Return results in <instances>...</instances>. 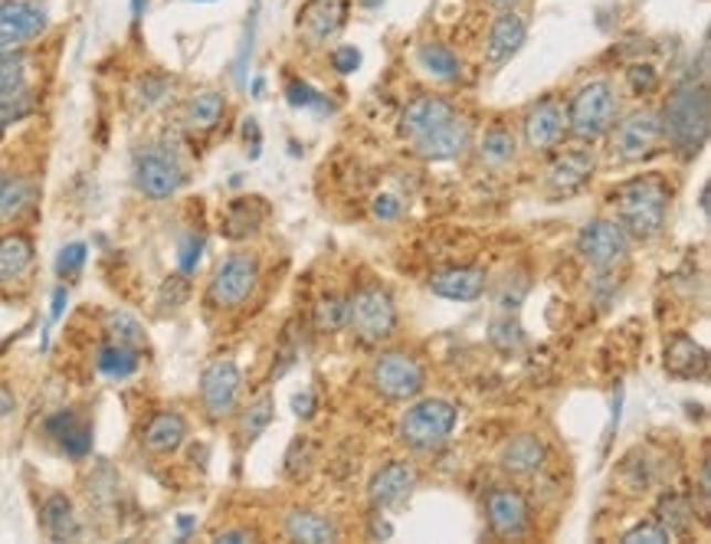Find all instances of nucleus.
<instances>
[{
    "label": "nucleus",
    "instance_id": "dca6fc26",
    "mask_svg": "<svg viewBox=\"0 0 711 544\" xmlns=\"http://www.w3.org/2000/svg\"><path fill=\"white\" fill-rule=\"evenodd\" d=\"M567 135V108L557 98H541L525 118V145L537 151H551Z\"/></svg>",
    "mask_w": 711,
    "mask_h": 544
},
{
    "label": "nucleus",
    "instance_id": "69168bd1",
    "mask_svg": "<svg viewBox=\"0 0 711 544\" xmlns=\"http://www.w3.org/2000/svg\"><path fill=\"white\" fill-rule=\"evenodd\" d=\"M3 184H7V175H3V171H0V190H3Z\"/></svg>",
    "mask_w": 711,
    "mask_h": 544
},
{
    "label": "nucleus",
    "instance_id": "3c124183",
    "mask_svg": "<svg viewBox=\"0 0 711 544\" xmlns=\"http://www.w3.org/2000/svg\"><path fill=\"white\" fill-rule=\"evenodd\" d=\"M699 495H702V512L709 515V499H711V465H709V459L702 462V472H699Z\"/></svg>",
    "mask_w": 711,
    "mask_h": 544
},
{
    "label": "nucleus",
    "instance_id": "4468645a",
    "mask_svg": "<svg viewBox=\"0 0 711 544\" xmlns=\"http://www.w3.org/2000/svg\"><path fill=\"white\" fill-rule=\"evenodd\" d=\"M594 168H597L594 151H587V148L564 151V155L554 158V165L547 168V178H544L547 197H551V200H564V197L581 193V190L590 184V178H594Z\"/></svg>",
    "mask_w": 711,
    "mask_h": 544
},
{
    "label": "nucleus",
    "instance_id": "393cba45",
    "mask_svg": "<svg viewBox=\"0 0 711 544\" xmlns=\"http://www.w3.org/2000/svg\"><path fill=\"white\" fill-rule=\"evenodd\" d=\"M666 370L679 380H696V377H705L709 370V352L692 342L689 335H676L666 348Z\"/></svg>",
    "mask_w": 711,
    "mask_h": 544
},
{
    "label": "nucleus",
    "instance_id": "052dcab7",
    "mask_svg": "<svg viewBox=\"0 0 711 544\" xmlns=\"http://www.w3.org/2000/svg\"><path fill=\"white\" fill-rule=\"evenodd\" d=\"M132 10H135V17H142L145 13V0H132Z\"/></svg>",
    "mask_w": 711,
    "mask_h": 544
},
{
    "label": "nucleus",
    "instance_id": "e433bc0d",
    "mask_svg": "<svg viewBox=\"0 0 711 544\" xmlns=\"http://www.w3.org/2000/svg\"><path fill=\"white\" fill-rule=\"evenodd\" d=\"M345 322H348V299H342V295L332 292V295H325V299L315 305V328H318V332H325V335L342 332Z\"/></svg>",
    "mask_w": 711,
    "mask_h": 544
},
{
    "label": "nucleus",
    "instance_id": "37998d69",
    "mask_svg": "<svg viewBox=\"0 0 711 544\" xmlns=\"http://www.w3.org/2000/svg\"><path fill=\"white\" fill-rule=\"evenodd\" d=\"M285 98H289L292 105H299V108H325L322 92H315L309 83H299V80H292V83L285 86Z\"/></svg>",
    "mask_w": 711,
    "mask_h": 544
},
{
    "label": "nucleus",
    "instance_id": "0e129e2a",
    "mask_svg": "<svg viewBox=\"0 0 711 544\" xmlns=\"http://www.w3.org/2000/svg\"><path fill=\"white\" fill-rule=\"evenodd\" d=\"M263 86H266L263 80H253V95H260V92H263Z\"/></svg>",
    "mask_w": 711,
    "mask_h": 544
},
{
    "label": "nucleus",
    "instance_id": "8fccbe9b",
    "mask_svg": "<svg viewBox=\"0 0 711 544\" xmlns=\"http://www.w3.org/2000/svg\"><path fill=\"white\" fill-rule=\"evenodd\" d=\"M332 66H335L342 76H352V73H357V66H360V53H357L355 46H338V50L332 53Z\"/></svg>",
    "mask_w": 711,
    "mask_h": 544
},
{
    "label": "nucleus",
    "instance_id": "79ce46f5",
    "mask_svg": "<svg viewBox=\"0 0 711 544\" xmlns=\"http://www.w3.org/2000/svg\"><path fill=\"white\" fill-rule=\"evenodd\" d=\"M623 544H669L672 542V535L652 519V522H639V525H632L626 535L620 538Z\"/></svg>",
    "mask_w": 711,
    "mask_h": 544
},
{
    "label": "nucleus",
    "instance_id": "473e14b6",
    "mask_svg": "<svg viewBox=\"0 0 711 544\" xmlns=\"http://www.w3.org/2000/svg\"><path fill=\"white\" fill-rule=\"evenodd\" d=\"M515 151H519V142H515V135H512L509 128H502V125L489 128V132L482 135V142H479V158H482V165H489V168H502V165L515 161Z\"/></svg>",
    "mask_w": 711,
    "mask_h": 544
},
{
    "label": "nucleus",
    "instance_id": "c85d7f7f",
    "mask_svg": "<svg viewBox=\"0 0 711 544\" xmlns=\"http://www.w3.org/2000/svg\"><path fill=\"white\" fill-rule=\"evenodd\" d=\"M223 112H227V98H223L220 92H197V95L184 105V125H187L190 132H210V128L220 125Z\"/></svg>",
    "mask_w": 711,
    "mask_h": 544
},
{
    "label": "nucleus",
    "instance_id": "864d4df0",
    "mask_svg": "<svg viewBox=\"0 0 711 544\" xmlns=\"http://www.w3.org/2000/svg\"><path fill=\"white\" fill-rule=\"evenodd\" d=\"M312 407H315L312 390H305V394H295V397H292V410H295L299 417H309V414H312Z\"/></svg>",
    "mask_w": 711,
    "mask_h": 544
},
{
    "label": "nucleus",
    "instance_id": "6e6d98bb",
    "mask_svg": "<svg viewBox=\"0 0 711 544\" xmlns=\"http://www.w3.org/2000/svg\"><path fill=\"white\" fill-rule=\"evenodd\" d=\"M253 538H257V535H253V532H247V529H233V532H220V535H217V542L223 544H237V542H253Z\"/></svg>",
    "mask_w": 711,
    "mask_h": 544
},
{
    "label": "nucleus",
    "instance_id": "ea45409f",
    "mask_svg": "<svg viewBox=\"0 0 711 544\" xmlns=\"http://www.w3.org/2000/svg\"><path fill=\"white\" fill-rule=\"evenodd\" d=\"M27 83V56L20 50H0V92L20 90Z\"/></svg>",
    "mask_w": 711,
    "mask_h": 544
},
{
    "label": "nucleus",
    "instance_id": "49530a36",
    "mask_svg": "<svg viewBox=\"0 0 711 544\" xmlns=\"http://www.w3.org/2000/svg\"><path fill=\"white\" fill-rule=\"evenodd\" d=\"M184 299H187V279H184V272H180V275H171V279L161 285L158 302H161L165 308H178Z\"/></svg>",
    "mask_w": 711,
    "mask_h": 544
},
{
    "label": "nucleus",
    "instance_id": "6ab92c4d",
    "mask_svg": "<svg viewBox=\"0 0 711 544\" xmlns=\"http://www.w3.org/2000/svg\"><path fill=\"white\" fill-rule=\"evenodd\" d=\"M485 285H489V275L479 266H449L430 275V292L449 302H475L482 299Z\"/></svg>",
    "mask_w": 711,
    "mask_h": 544
},
{
    "label": "nucleus",
    "instance_id": "13d9d810",
    "mask_svg": "<svg viewBox=\"0 0 711 544\" xmlns=\"http://www.w3.org/2000/svg\"><path fill=\"white\" fill-rule=\"evenodd\" d=\"M370 535L390 538V535H394V529H390V525H384V522H374V525H370Z\"/></svg>",
    "mask_w": 711,
    "mask_h": 544
},
{
    "label": "nucleus",
    "instance_id": "a18cd8bd",
    "mask_svg": "<svg viewBox=\"0 0 711 544\" xmlns=\"http://www.w3.org/2000/svg\"><path fill=\"white\" fill-rule=\"evenodd\" d=\"M626 80H629V90L639 92V95H646V92H652L659 86V73L649 66V63H636V66H629L626 70Z\"/></svg>",
    "mask_w": 711,
    "mask_h": 544
},
{
    "label": "nucleus",
    "instance_id": "423d86ee",
    "mask_svg": "<svg viewBox=\"0 0 711 544\" xmlns=\"http://www.w3.org/2000/svg\"><path fill=\"white\" fill-rule=\"evenodd\" d=\"M370 384L387 400H417L427 387V370L407 352H384L370 364Z\"/></svg>",
    "mask_w": 711,
    "mask_h": 544
},
{
    "label": "nucleus",
    "instance_id": "0eeeda50",
    "mask_svg": "<svg viewBox=\"0 0 711 544\" xmlns=\"http://www.w3.org/2000/svg\"><path fill=\"white\" fill-rule=\"evenodd\" d=\"M577 257L594 272H614L629 257V237L617 220H590L577 233Z\"/></svg>",
    "mask_w": 711,
    "mask_h": 544
},
{
    "label": "nucleus",
    "instance_id": "9d476101",
    "mask_svg": "<svg viewBox=\"0 0 711 544\" xmlns=\"http://www.w3.org/2000/svg\"><path fill=\"white\" fill-rule=\"evenodd\" d=\"M532 502L515 485H495L485 495V522L499 538H522L532 529Z\"/></svg>",
    "mask_w": 711,
    "mask_h": 544
},
{
    "label": "nucleus",
    "instance_id": "412c9836",
    "mask_svg": "<svg viewBox=\"0 0 711 544\" xmlns=\"http://www.w3.org/2000/svg\"><path fill=\"white\" fill-rule=\"evenodd\" d=\"M502 469L515 479H529V475H537L547 462V447L537 433H522V437H512L505 443V450L499 456Z\"/></svg>",
    "mask_w": 711,
    "mask_h": 544
},
{
    "label": "nucleus",
    "instance_id": "c756f323",
    "mask_svg": "<svg viewBox=\"0 0 711 544\" xmlns=\"http://www.w3.org/2000/svg\"><path fill=\"white\" fill-rule=\"evenodd\" d=\"M417 66L430 76V80H437V83H456L459 76H462V63H459V56L443 46V43H424L420 50H417Z\"/></svg>",
    "mask_w": 711,
    "mask_h": 544
},
{
    "label": "nucleus",
    "instance_id": "9b49d317",
    "mask_svg": "<svg viewBox=\"0 0 711 544\" xmlns=\"http://www.w3.org/2000/svg\"><path fill=\"white\" fill-rule=\"evenodd\" d=\"M659 142H662V118L652 108L632 112L614 125V155L626 165L656 155Z\"/></svg>",
    "mask_w": 711,
    "mask_h": 544
},
{
    "label": "nucleus",
    "instance_id": "f257e3e1",
    "mask_svg": "<svg viewBox=\"0 0 711 544\" xmlns=\"http://www.w3.org/2000/svg\"><path fill=\"white\" fill-rule=\"evenodd\" d=\"M659 118H662V142H669L676 155L696 158L709 145L711 128V98L705 80L682 83L669 95Z\"/></svg>",
    "mask_w": 711,
    "mask_h": 544
},
{
    "label": "nucleus",
    "instance_id": "4c0bfd02",
    "mask_svg": "<svg viewBox=\"0 0 711 544\" xmlns=\"http://www.w3.org/2000/svg\"><path fill=\"white\" fill-rule=\"evenodd\" d=\"M30 203H33V187H30V181H23V178L7 181L3 190H0V220H17Z\"/></svg>",
    "mask_w": 711,
    "mask_h": 544
},
{
    "label": "nucleus",
    "instance_id": "f704fd0d",
    "mask_svg": "<svg viewBox=\"0 0 711 544\" xmlns=\"http://www.w3.org/2000/svg\"><path fill=\"white\" fill-rule=\"evenodd\" d=\"M98 370L105 374V377H112V380H125V377H132L135 370H138V352L135 348H125V345H115V342H108V345H102L98 348Z\"/></svg>",
    "mask_w": 711,
    "mask_h": 544
},
{
    "label": "nucleus",
    "instance_id": "1a4fd4ad",
    "mask_svg": "<svg viewBox=\"0 0 711 544\" xmlns=\"http://www.w3.org/2000/svg\"><path fill=\"white\" fill-rule=\"evenodd\" d=\"M187 181L180 161L175 158V151L161 148V145H151V148H142L138 158H135V187L151 197V200H168L175 197L180 187Z\"/></svg>",
    "mask_w": 711,
    "mask_h": 544
},
{
    "label": "nucleus",
    "instance_id": "603ef678",
    "mask_svg": "<svg viewBox=\"0 0 711 544\" xmlns=\"http://www.w3.org/2000/svg\"><path fill=\"white\" fill-rule=\"evenodd\" d=\"M66 299H70V292H66V285H60V289L53 292V308H50V322H60V318H63Z\"/></svg>",
    "mask_w": 711,
    "mask_h": 544
},
{
    "label": "nucleus",
    "instance_id": "72a5a7b5",
    "mask_svg": "<svg viewBox=\"0 0 711 544\" xmlns=\"http://www.w3.org/2000/svg\"><path fill=\"white\" fill-rule=\"evenodd\" d=\"M105 332H108V342H115V345H125V348H135V352L148 348L145 325L135 315H128V312H112L105 318Z\"/></svg>",
    "mask_w": 711,
    "mask_h": 544
},
{
    "label": "nucleus",
    "instance_id": "58836bf2",
    "mask_svg": "<svg viewBox=\"0 0 711 544\" xmlns=\"http://www.w3.org/2000/svg\"><path fill=\"white\" fill-rule=\"evenodd\" d=\"M30 112H33V95H30L27 86L0 92V132L17 125V122H23Z\"/></svg>",
    "mask_w": 711,
    "mask_h": 544
},
{
    "label": "nucleus",
    "instance_id": "5701e85b",
    "mask_svg": "<svg viewBox=\"0 0 711 544\" xmlns=\"http://www.w3.org/2000/svg\"><path fill=\"white\" fill-rule=\"evenodd\" d=\"M525 36H529V27H525V20H522L515 10L499 13L495 23H492V30H489V40H485V60H489V63H505V60H512V56L522 50Z\"/></svg>",
    "mask_w": 711,
    "mask_h": 544
},
{
    "label": "nucleus",
    "instance_id": "c9c22d12",
    "mask_svg": "<svg viewBox=\"0 0 711 544\" xmlns=\"http://www.w3.org/2000/svg\"><path fill=\"white\" fill-rule=\"evenodd\" d=\"M272 417H275V404H272L269 394H263L260 400H253L243 410V417H240V437H243V443H257L269 430Z\"/></svg>",
    "mask_w": 711,
    "mask_h": 544
},
{
    "label": "nucleus",
    "instance_id": "5fc2aeb1",
    "mask_svg": "<svg viewBox=\"0 0 711 544\" xmlns=\"http://www.w3.org/2000/svg\"><path fill=\"white\" fill-rule=\"evenodd\" d=\"M13 410H17V397H13V390H10V387H3V384H0V420H3V417H10Z\"/></svg>",
    "mask_w": 711,
    "mask_h": 544
},
{
    "label": "nucleus",
    "instance_id": "bb28decb",
    "mask_svg": "<svg viewBox=\"0 0 711 544\" xmlns=\"http://www.w3.org/2000/svg\"><path fill=\"white\" fill-rule=\"evenodd\" d=\"M40 522H43V532L56 542H73L80 535V519H76V509L66 495H50L43 502V512H40Z\"/></svg>",
    "mask_w": 711,
    "mask_h": 544
},
{
    "label": "nucleus",
    "instance_id": "ddd939ff",
    "mask_svg": "<svg viewBox=\"0 0 711 544\" xmlns=\"http://www.w3.org/2000/svg\"><path fill=\"white\" fill-rule=\"evenodd\" d=\"M46 10L30 0L0 3V50H20L46 30Z\"/></svg>",
    "mask_w": 711,
    "mask_h": 544
},
{
    "label": "nucleus",
    "instance_id": "e2e57ef3",
    "mask_svg": "<svg viewBox=\"0 0 711 544\" xmlns=\"http://www.w3.org/2000/svg\"><path fill=\"white\" fill-rule=\"evenodd\" d=\"M357 3H360V7H367V10H374V7H380L384 0H357Z\"/></svg>",
    "mask_w": 711,
    "mask_h": 544
},
{
    "label": "nucleus",
    "instance_id": "c03bdc74",
    "mask_svg": "<svg viewBox=\"0 0 711 544\" xmlns=\"http://www.w3.org/2000/svg\"><path fill=\"white\" fill-rule=\"evenodd\" d=\"M370 213H374V220L390 223V220H397V217L404 213V200H400L397 193H377V197L370 200Z\"/></svg>",
    "mask_w": 711,
    "mask_h": 544
},
{
    "label": "nucleus",
    "instance_id": "a878e982",
    "mask_svg": "<svg viewBox=\"0 0 711 544\" xmlns=\"http://www.w3.org/2000/svg\"><path fill=\"white\" fill-rule=\"evenodd\" d=\"M285 535L292 542L305 544H328L338 538V525L322 515V512H312V509H295L285 515Z\"/></svg>",
    "mask_w": 711,
    "mask_h": 544
},
{
    "label": "nucleus",
    "instance_id": "7ed1b4c3",
    "mask_svg": "<svg viewBox=\"0 0 711 544\" xmlns=\"http://www.w3.org/2000/svg\"><path fill=\"white\" fill-rule=\"evenodd\" d=\"M456 427V407L443 397H427L410 404V410L397 423V437L414 453H437L443 450Z\"/></svg>",
    "mask_w": 711,
    "mask_h": 544
},
{
    "label": "nucleus",
    "instance_id": "de8ad7c7",
    "mask_svg": "<svg viewBox=\"0 0 711 544\" xmlns=\"http://www.w3.org/2000/svg\"><path fill=\"white\" fill-rule=\"evenodd\" d=\"M142 102L145 105H158V102H165V95H168V80L165 76H148V80H142Z\"/></svg>",
    "mask_w": 711,
    "mask_h": 544
},
{
    "label": "nucleus",
    "instance_id": "2eb2a0df",
    "mask_svg": "<svg viewBox=\"0 0 711 544\" xmlns=\"http://www.w3.org/2000/svg\"><path fill=\"white\" fill-rule=\"evenodd\" d=\"M414 151L427 161H452V158H462L466 148L472 145V122L466 115H452L446 118L443 125H437L433 132H427L424 138L410 142Z\"/></svg>",
    "mask_w": 711,
    "mask_h": 544
},
{
    "label": "nucleus",
    "instance_id": "a211bd4d",
    "mask_svg": "<svg viewBox=\"0 0 711 544\" xmlns=\"http://www.w3.org/2000/svg\"><path fill=\"white\" fill-rule=\"evenodd\" d=\"M414 485H417V469L407 459H394L370 479L367 499L374 509H394L414 492Z\"/></svg>",
    "mask_w": 711,
    "mask_h": 544
},
{
    "label": "nucleus",
    "instance_id": "4be33fe9",
    "mask_svg": "<svg viewBox=\"0 0 711 544\" xmlns=\"http://www.w3.org/2000/svg\"><path fill=\"white\" fill-rule=\"evenodd\" d=\"M46 437L63 447V453L83 459L92 450V423L83 420L76 410H60L46 420Z\"/></svg>",
    "mask_w": 711,
    "mask_h": 544
},
{
    "label": "nucleus",
    "instance_id": "2f4dec72",
    "mask_svg": "<svg viewBox=\"0 0 711 544\" xmlns=\"http://www.w3.org/2000/svg\"><path fill=\"white\" fill-rule=\"evenodd\" d=\"M33 266V243L20 233L0 237V282H13Z\"/></svg>",
    "mask_w": 711,
    "mask_h": 544
},
{
    "label": "nucleus",
    "instance_id": "20e7f679",
    "mask_svg": "<svg viewBox=\"0 0 711 544\" xmlns=\"http://www.w3.org/2000/svg\"><path fill=\"white\" fill-rule=\"evenodd\" d=\"M620 118L617 90L607 80H594L574 92L567 105V132L581 142H597L614 132Z\"/></svg>",
    "mask_w": 711,
    "mask_h": 544
},
{
    "label": "nucleus",
    "instance_id": "680f3d73",
    "mask_svg": "<svg viewBox=\"0 0 711 544\" xmlns=\"http://www.w3.org/2000/svg\"><path fill=\"white\" fill-rule=\"evenodd\" d=\"M702 210H705V213H709V184H705V187H702Z\"/></svg>",
    "mask_w": 711,
    "mask_h": 544
},
{
    "label": "nucleus",
    "instance_id": "a19ab883",
    "mask_svg": "<svg viewBox=\"0 0 711 544\" xmlns=\"http://www.w3.org/2000/svg\"><path fill=\"white\" fill-rule=\"evenodd\" d=\"M86 257H90L86 243H70V247H63L60 257H56V275H60V279L80 275L83 266H86Z\"/></svg>",
    "mask_w": 711,
    "mask_h": 544
},
{
    "label": "nucleus",
    "instance_id": "b1692460",
    "mask_svg": "<svg viewBox=\"0 0 711 544\" xmlns=\"http://www.w3.org/2000/svg\"><path fill=\"white\" fill-rule=\"evenodd\" d=\"M184 440H187V420H184L180 414H175V410L155 414V417L145 423V430H142V447L155 456L175 453Z\"/></svg>",
    "mask_w": 711,
    "mask_h": 544
},
{
    "label": "nucleus",
    "instance_id": "4d7b16f0",
    "mask_svg": "<svg viewBox=\"0 0 711 544\" xmlns=\"http://www.w3.org/2000/svg\"><path fill=\"white\" fill-rule=\"evenodd\" d=\"M519 3H522V0H489V7L499 10V13H509V10H515Z\"/></svg>",
    "mask_w": 711,
    "mask_h": 544
},
{
    "label": "nucleus",
    "instance_id": "f03ea898",
    "mask_svg": "<svg viewBox=\"0 0 711 544\" xmlns=\"http://www.w3.org/2000/svg\"><path fill=\"white\" fill-rule=\"evenodd\" d=\"M610 200H614L617 223L626 230V237L652 240V237H659L666 230L669 207H672V190L662 178H656V175L632 178V181L620 184Z\"/></svg>",
    "mask_w": 711,
    "mask_h": 544
},
{
    "label": "nucleus",
    "instance_id": "f8f14e48",
    "mask_svg": "<svg viewBox=\"0 0 711 544\" xmlns=\"http://www.w3.org/2000/svg\"><path fill=\"white\" fill-rule=\"evenodd\" d=\"M243 374L233 362H213L200 374V404L210 420H223L237 410Z\"/></svg>",
    "mask_w": 711,
    "mask_h": 544
},
{
    "label": "nucleus",
    "instance_id": "09e8293b",
    "mask_svg": "<svg viewBox=\"0 0 711 544\" xmlns=\"http://www.w3.org/2000/svg\"><path fill=\"white\" fill-rule=\"evenodd\" d=\"M200 250H203V240H200V237H187V240H184V247H180V272H184V275H190V272L197 270Z\"/></svg>",
    "mask_w": 711,
    "mask_h": 544
},
{
    "label": "nucleus",
    "instance_id": "39448f33",
    "mask_svg": "<svg viewBox=\"0 0 711 544\" xmlns=\"http://www.w3.org/2000/svg\"><path fill=\"white\" fill-rule=\"evenodd\" d=\"M364 345H384L397 332V305L387 289L380 285H360L355 295L348 299V322Z\"/></svg>",
    "mask_w": 711,
    "mask_h": 544
},
{
    "label": "nucleus",
    "instance_id": "aec40b11",
    "mask_svg": "<svg viewBox=\"0 0 711 544\" xmlns=\"http://www.w3.org/2000/svg\"><path fill=\"white\" fill-rule=\"evenodd\" d=\"M452 115H456V105L449 98H443V95H420L404 108L400 132H404V138L417 142V138H424L427 132H433L437 125H443L446 118H452Z\"/></svg>",
    "mask_w": 711,
    "mask_h": 544
},
{
    "label": "nucleus",
    "instance_id": "bf43d9fd",
    "mask_svg": "<svg viewBox=\"0 0 711 544\" xmlns=\"http://www.w3.org/2000/svg\"><path fill=\"white\" fill-rule=\"evenodd\" d=\"M178 529L180 532H190V529H194V519H178Z\"/></svg>",
    "mask_w": 711,
    "mask_h": 544
},
{
    "label": "nucleus",
    "instance_id": "6e6552de",
    "mask_svg": "<svg viewBox=\"0 0 711 544\" xmlns=\"http://www.w3.org/2000/svg\"><path fill=\"white\" fill-rule=\"evenodd\" d=\"M257 282H260V260L253 253H233L213 272L207 299L217 308H240L253 295Z\"/></svg>",
    "mask_w": 711,
    "mask_h": 544
},
{
    "label": "nucleus",
    "instance_id": "7c9ffc66",
    "mask_svg": "<svg viewBox=\"0 0 711 544\" xmlns=\"http://www.w3.org/2000/svg\"><path fill=\"white\" fill-rule=\"evenodd\" d=\"M269 207L263 203V197H243V200H233L230 203V210H227V220H223V227H227V237H250V233H257L260 230V223L266 220Z\"/></svg>",
    "mask_w": 711,
    "mask_h": 544
},
{
    "label": "nucleus",
    "instance_id": "f3484780",
    "mask_svg": "<svg viewBox=\"0 0 711 544\" xmlns=\"http://www.w3.org/2000/svg\"><path fill=\"white\" fill-rule=\"evenodd\" d=\"M345 23H348V0H309L299 10V33L312 46L328 43L335 33H342Z\"/></svg>",
    "mask_w": 711,
    "mask_h": 544
},
{
    "label": "nucleus",
    "instance_id": "cd10ccee",
    "mask_svg": "<svg viewBox=\"0 0 711 544\" xmlns=\"http://www.w3.org/2000/svg\"><path fill=\"white\" fill-rule=\"evenodd\" d=\"M656 522L676 538V535H689L696 529V502L679 495V492H666L656 505Z\"/></svg>",
    "mask_w": 711,
    "mask_h": 544
}]
</instances>
